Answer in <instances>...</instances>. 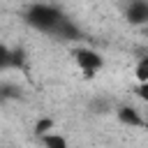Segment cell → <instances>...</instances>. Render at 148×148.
Segmentation results:
<instances>
[{"mask_svg":"<svg viewBox=\"0 0 148 148\" xmlns=\"http://www.w3.org/2000/svg\"><path fill=\"white\" fill-rule=\"evenodd\" d=\"M49 132H56V120H53V118H39V120L35 123V134L42 139V136H46Z\"/></svg>","mask_w":148,"mask_h":148,"instance_id":"6","label":"cell"},{"mask_svg":"<svg viewBox=\"0 0 148 148\" xmlns=\"http://www.w3.org/2000/svg\"><path fill=\"white\" fill-rule=\"evenodd\" d=\"M134 92H136V97H139L141 102L148 104V83H139V86L134 88Z\"/></svg>","mask_w":148,"mask_h":148,"instance_id":"8","label":"cell"},{"mask_svg":"<svg viewBox=\"0 0 148 148\" xmlns=\"http://www.w3.org/2000/svg\"><path fill=\"white\" fill-rule=\"evenodd\" d=\"M44 148H69V141L60 134V132H49L46 136L39 139Z\"/></svg>","mask_w":148,"mask_h":148,"instance_id":"5","label":"cell"},{"mask_svg":"<svg viewBox=\"0 0 148 148\" xmlns=\"http://www.w3.org/2000/svg\"><path fill=\"white\" fill-rule=\"evenodd\" d=\"M25 21H28L30 25H35L37 30H42V32H53V30L58 28V23L62 21V14H60L56 7H51V5L37 2V5H32V7L25 12Z\"/></svg>","mask_w":148,"mask_h":148,"instance_id":"1","label":"cell"},{"mask_svg":"<svg viewBox=\"0 0 148 148\" xmlns=\"http://www.w3.org/2000/svg\"><path fill=\"white\" fill-rule=\"evenodd\" d=\"M127 18L134 25L148 23V0H132L127 7Z\"/></svg>","mask_w":148,"mask_h":148,"instance_id":"3","label":"cell"},{"mask_svg":"<svg viewBox=\"0 0 148 148\" xmlns=\"http://www.w3.org/2000/svg\"><path fill=\"white\" fill-rule=\"evenodd\" d=\"M134 76H136L139 83H148V56H143V58L136 62V67H134Z\"/></svg>","mask_w":148,"mask_h":148,"instance_id":"7","label":"cell"},{"mask_svg":"<svg viewBox=\"0 0 148 148\" xmlns=\"http://www.w3.org/2000/svg\"><path fill=\"white\" fill-rule=\"evenodd\" d=\"M116 118L123 123V125H127V127H141L146 120H143V116L139 113V109H134V106H120L118 111H116Z\"/></svg>","mask_w":148,"mask_h":148,"instance_id":"4","label":"cell"},{"mask_svg":"<svg viewBox=\"0 0 148 148\" xmlns=\"http://www.w3.org/2000/svg\"><path fill=\"white\" fill-rule=\"evenodd\" d=\"M72 58H74V65L83 72V76H95L99 69H102V65H104V58L95 51V49H90V46H76V49H72Z\"/></svg>","mask_w":148,"mask_h":148,"instance_id":"2","label":"cell"}]
</instances>
